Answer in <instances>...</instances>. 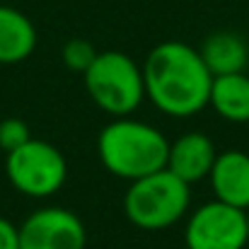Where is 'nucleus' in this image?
I'll use <instances>...</instances> for the list:
<instances>
[{
  "label": "nucleus",
  "mask_w": 249,
  "mask_h": 249,
  "mask_svg": "<svg viewBox=\"0 0 249 249\" xmlns=\"http://www.w3.org/2000/svg\"><path fill=\"white\" fill-rule=\"evenodd\" d=\"M36 49V29L32 19L7 5H0V66L27 61Z\"/></svg>",
  "instance_id": "obj_10"
},
{
  "label": "nucleus",
  "mask_w": 249,
  "mask_h": 249,
  "mask_svg": "<svg viewBox=\"0 0 249 249\" xmlns=\"http://www.w3.org/2000/svg\"><path fill=\"white\" fill-rule=\"evenodd\" d=\"M141 68L145 97L158 111L172 119H189L208 107L213 75L198 49L184 41H162Z\"/></svg>",
  "instance_id": "obj_1"
},
{
  "label": "nucleus",
  "mask_w": 249,
  "mask_h": 249,
  "mask_svg": "<svg viewBox=\"0 0 249 249\" xmlns=\"http://www.w3.org/2000/svg\"><path fill=\"white\" fill-rule=\"evenodd\" d=\"M247 235H249V211H247Z\"/></svg>",
  "instance_id": "obj_16"
},
{
  "label": "nucleus",
  "mask_w": 249,
  "mask_h": 249,
  "mask_svg": "<svg viewBox=\"0 0 249 249\" xmlns=\"http://www.w3.org/2000/svg\"><path fill=\"white\" fill-rule=\"evenodd\" d=\"M208 107L230 124H247L249 121V75L247 73H230L218 75L211 85Z\"/></svg>",
  "instance_id": "obj_12"
},
{
  "label": "nucleus",
  "mask_w": 249,
  "mask_h": 249,
  "mask_svg": "<svg viewBox=\"0 0 249 249\" xmlns=\"http://www.w3.org/2000/svg\"><path fill=\"white\" fill-rule=\"evenodd\" d=\"M0 249H19V230L12 220L0 215Z\"/></svg>",
  "instance_id": "obj_15"
},
{
  "label": "nucleus",
  "mask_w": 249,
  "mask_h": 249,
  "mask_svg": "<svg viewBox=\"0 0 249 249\" xmlns=\"http://www.w3.org/2000/svg\"><path fill=\"white\" fill-rule=\"evenodd\" d=\"M184 242L186 249H245L249 242L247 211L218 198L201 203L186 220Z\"/></svg>",
  "instance_id": "obj_6"
},
{
  "label": "nucleus",
  "mask_w": 249,
  "mask_h": 249,
  "mask_svg": "<svg viewBox=\"0 0 249 249\" xmlns=\"http://www.w3.org/2000/svg\"><path fill=\"white\" fill-rule=\"evenodd\" d=\"M191 206V189L169 169L141 177L131 181L124 196L126 218L141 230H167L177 225Z\"/></svg>",
  "instance_id": "obj_3"
},
{
  "label": "nucleus",
  "mask_w": 249,
  "mask_h": 249,
  "mask_svg": "<svg viewBox=\"0 0 249 249\" xmlns=\"http://www.w3.org/2000/svg\"><path fill=\"white\" fill-rule=\"evenodd\" d=\"M97 155L102 167L126 181L155 174L167 167V136L133 116L111 119L97 136Z\"/></svg>",
  "instance_id": "obj_2"
},
{
  "label": "nucleus",
  "mask_w": 249,
  "mask_h": 249,
  "mask_svg": "<svg viewBox=\"0 0 249 249\" xmlns=\"http://www.w3.org/2000/svg\"><path fill=\"white\" fill-rule=\"evenodd\" d=\"M206 68L211 71L213 78L218 75H230V73H245L249 63L247 41L235 34V32H215L211 34L201 49H198Z\"/></svg>",
  "instance_id": "obj_11"
},
{
  "label": "nucleus",
  "mask_w": 249,
  "mask_h": 249,
  "mask_svg": "<svg viewBox=\"0 0 249 249\" xmlns=\"http://www.w3.org/2000/svg\"><path fill=\"white\" fill-rule=\"evenodd\" d=\"M5 174L15 191L29 198H49L58 194L68 179L63 153L49 141L29 138L5 158Z\"/></svg>",
  "instance_id": "obj_5"
},
{
  "label": "nucleus",
  "mask_w": 249,
  "mask_h": 249,
  "mask_svg": "<svg viewBox=\"0 0 249 249\" xmlns=\"http://www.w3.org/2000/svg\"><path fill=\"white\" fill-rule=\"evenodd\" d=\"M97 53H99V51H97L87 39H71V41H66V46H63V51H61L63 66H66L68 71H73V73H80V75L92 66V61L97 58Z\"/></svg>",
  "instance_id": "obj_13"
},
{
  "label": "nucleus",
  "mask_w": 249,
  "mask_h": 249,
  "mask_svg": "<svg viewBox=\"0 0 249 249\" xmlns=\"http://www.w3.org/2000/svg\"><path fill=\"white\" fill-rule=\"evenodd\" d=\"M29 138H32L29 126H27L22 119L10 116V119H2V121H0V150L12 153L15 148L24 145Z\"/></svg>",
  "instance_id": "obj_14"
},
{
  "label": "nucleus",
  "mask_w": 249,
  "mask_h": 249,
  "mask_svg": "<svg viewBox=\"0 0 249 249\" xmlns=\"http://www.w3.org/2000/svg\"><path fill=\"white\" fill-rule=\"evenodd\" d=\"M211 189L218 201L249 211V155L242 150H225L215 155L208 174Z\"/></svg>",
  "instance_id": "obj_9"
},
{
  "label": "nucleus",
  "mask_w": 249,
  "mask_h": 249,
  "mask_svg": "<svg viewBox=\"0 0 249 249\" xmlns=\"http://www.w3.org/2000/svg\"><path fill=\"white\" fill-rule=\"evenodd\" d=\"M19 230V249H85L87 230L83 220L61 206H46L24 218Z\"/></svg>",
  "instance_id": "obj_7"
},
{
  "label": "nucleus",
  "mask_w": 249,
  "mask_h": 249,
  "mask_svg": "<svg viewBox=\"0 0 249 249\" xmlns=\"http://www.w3.org/2000/svg\"><path fill=\"white\" fill-rule=\"evenodd\" d=\"M215 145L213 141L201 133V131H189L179 136L174 143H169V155H167V169L186 181L189 186L206 179L215 162Z\"/></svg>",
  "instance_id": "obj_8"
},
{
  "label": "nucleus",
  "mask_w": 249,
  "mask_h": 249,
  "mask_svg": "<svg viewBox=\"0 0 249 249\" xmlns=\"http://www.w3.org/2000/svg\"><path fill=\"white\" fill-rule=\"evenodd\" d=\"M83 80L89 99L111 119L131 116L145 99L143 68L124 51H99Z\"/></svg>",
  "instance_id": "obj_4"
}]
</instances>
